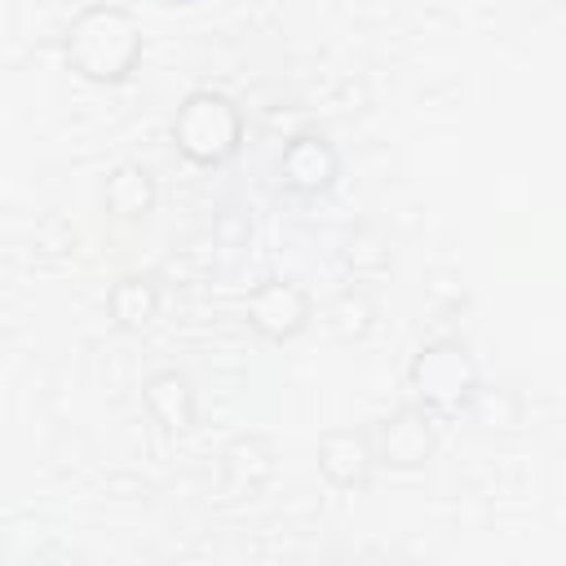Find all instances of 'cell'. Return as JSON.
Wrapping results in <instances>:
<instances>
[{
	"instance_id": "6da1fadb",
	"label": "cell",
	"mask_w": 566,
	"mask_h": 566,
	"mask_svg": "<svg viewBox=\"0 0 566 566\" xmlns=\"http://www.w3.org/2000/svg\"><path fill=\"white\" fill-rule=\"evenodd\" d=\"M66 66L88 84H124L146 53L142 22L124 4H84L66 27Z\"/></svg>"
},
{
	"instance_id": "7a4b0ae2",
	"label": "cell",
	"mask_w": 566,
	"mask_h": 566,
	"mask_svg": "<svg viewBox=\"0 0 566 566\" xmlns=\"http://www.w3.org/2000/svg\"><path fill=\"white\" fill-rule=\"evenodd\" d=\"M172 146L199 168H217V164L234 159L239 146H243L239 106L226 93H212V88L186 93L177 115H172Z\"/></svg>"
},
{
	"instance_id": "3957f363",
	"label": "cell",
	"mask_w": 566,
	"mask_h": 566,
	"mask_svg": "<svg viewBox=\"0 0 566 566\" xmlns=\"http://www.w3.org/2000/svg\"><path fill=\"white\" fill-rule=\"evenodd\" d=\"M411 389H416L420 407H429L438 416L464 411L478 394V363L469 358L464 345L433 340L411 358Z\"/></svg>"
},
{
	"instance_id": "277c9868",
	"label": "cell",
	"mask_w": 566,
	"mask_h": 566,
	"mask_svg": "<svg viewBox=\"0 0 566 566\" xmlns=\"http://www.w3.org/2000/svg\"><path fill=\"white\" fill-rule=\"evenodd\" d=\"M367 438H371L376 464L398 469V473L424 469L433 460V451H438V429H433V411L429 407H398Z\"/></svg>"
},
{
	"instance_id": "5b68a950",
	"label": "cell",
	"mask_w": 566,
	"mask_h": 566,
	"mask_svg": "<svg viewBox=\"0 0 566 566\" xmlns=\"http://www.w3.org/2000/svg\"><path fill=\"white\" fill-rule=\"evenodd\" d=\"M310 318H314V301L292 279H265L248 292V323L274 345L296 340L310 327Z\"/></svg>"
},
{
	"instance_id": "8992f818",
	"label": "cell",
	"mask_w": 566,
	"mask_h": 566,
	"mask_svg": "<svg viewBox=\"0 0 566 566\" xmlns=\"http://www.w3.org/2000/svg\"><path fill=\"white\" fill-rule=\"evenodd\" d=\"M318 473L336 491H367L376 473V451L363 429H327L318 438Z\"/></svg>"
},
{
	"instance_id": "52a82bcc",
	"label": "cell",
	"mask_w": 566,
	"mask_h": 566,
	"mask_svg": "<svg viewBox=\"0 0 566 566\" xmlns=\"http://www.w3.org/2000/svg\"><path fill=\"white\" fill-rule=\"evenodd\" d=\"M279 177L296 195H323L340 177V155L323 133H301L279 155Z\"/></svg>"
},
{
	"instance_id": "ba28073f",
	"label": "cell",
	"mask_w": 566,
	"mask_h": 566,
	"mask_svg": "<svg viewBox=\"0 0 566 566\" xmlns=\"http://www.w3.org/2000/svg\"><path fill=\"white\" fill-rule=\"evenodd\" d=\"M142 402H146L150 420H155L164 433H186V429H195V407H199V402H195V385H190L186 371L164 367V371L146 376Z\"/></svg>"
},
{
	"instance_id": "9c48e42d",
	"label": "cell",
	"mask_w": 566,
	"mask_h": 566,
	"mask_svg": "<svg viewBox=\"0 0 566 566\" xmlns=\"http://www.w3.org/2000/svg\"><path fill=\"white\" fill-rule=\"evenodd\" d=\"M274 478V447L261 433H239L221 451V491L226 495H256Z\"/></svg>"
},
{
	"instance_id": "30bf717a",
	"label": "cell",
	"mask_w": 566,
	"mask_h": 566,
	"mask_svg": "<svg viewBox=\"0 0 566 566\" xmlns=\"http://www.w3.org/2000/svg\"><path fill=\"white\" fill-rule=\"evenodd\" d=\"M155 177L142 168V164H115L106 172V186H102V203L115 221H146L155 212Z\"/></svg>"
},
{
	"instance_id": "8fae6325",
	"label": "cell",
	"mask_w": 566,
	"mask_h": 566,
	"mask_svg": "<svg viewBox=\"0 0 566 566\" xmlns=\"http://www.w3.org/2000/svg\"><path fill=\"white\" fill-rule=\"evenodd\" d=\"M106 314L119 332H146L159 314V283L150 274H124L106 292Z\"/></svg>"
},
{
	"instance_id": "7c38bea8",
	"label": "cell",
	"mask_w": 566,
	"mask_h": 566,
	"mask_svg": "<svg viewBox=\"0 0 566 566\" xmlns=\"http://www.w3.org/2000/svg\"><path fill=\"white\" fill-rule=\"evenodd\" d=\"M327 327H332V336L345 340V345L367 340L371 327H376V301H371L363 287H345V292L327 305Z\"/></svg>"
},
{
	"instance_id": "4fadbf2b",
	"label": "cell",
	"mask_w": 566,
	"mask_h": 566,
	"mask_svg": "<svg viewBox=\"0 0 566 566\" xmlns=\"http://www.w3.org/2000/svg\"><path fill=\"white\" fill-rule=\"evenodd\" d=\"M345 265L354 274H385L389 270V239L380 230H371V226L349 230V239H345Z\"/></svg>"
}]
</instances>
